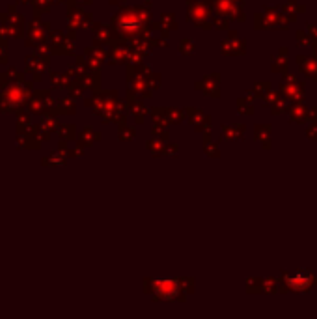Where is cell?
I'll return each instance as SVG.
<instances>
[{
  "label": "cell",
  "instance_id": "4",
  "mask_svg": "<svg viewBox=\"0 0 317 319\" xmlns=\"http://www.w3.org/2000/svg\"><path fill=\"white\" fill-rule=\"evenodd\" d=\"M308 136H312L314 140H317V127H316V125H312V127H308Z\"/></svg>",
  "mask_w": 317,
  "mask_h": 319
},
{
  "label": "cell",
  "instance_id": "2",
  "mask_svg": "<svg viewBox=\"0 0 317 319\" xmlns=\"http://www.w3.org/2000/svg\"><path fill=\"white\" fill-rule=\"evenodd\" d=\"M308 77H317V62L314 60H304V65H301Z\"/></svg>",
  "mask_w": 317,
  "mask_h": 319
},
{
  "label": "cell",
  "instance_id": "1",
  "mask_svg": "<svg viewBox=\"0 0 317 319\" xmlns=\"http://www.w3.org/2000/svg\"><path fill=\"white\" fill-rule=\"evenodd\" d=\"M314 284H317V278L310 269H299L293 275H286V288L289 291H310Z\"/></svg>",
  "mask_w": 317,
  "mask_h": 319
},
{
  "label": "cell",
  "instance_id": "3",
  "mask_svg": "<svg viewBox=\"0 0 317 319\" xmlns=\"http://www.w3.org/2000/svg\"><path fill=\"white\" fill-rule=\"evenodd\" d=\"M304 116H308V110H304V108H295V121H303Z\"/></svg>",
  "mask_w": 317,
  "mask_h": 319
},
{
  "label": "cell",
  "instance_id": "5",
  "mask_svg": "<svg viewBox=\"0 0 317 319\" xmlns=\"http://www.w3.org/2000/svg\"><path fill=\"white\" fill-rule=\"evenodd\" d=\"M297 41L301 43V45H306V39H304V32H299V34H297Z\"/></svg>",
  "mask_w": 317,
  "mask_h": 319
}]
</instances>
